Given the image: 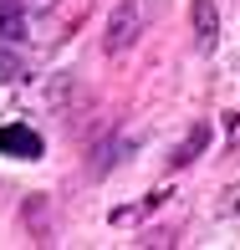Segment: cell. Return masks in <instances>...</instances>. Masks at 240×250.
Instances as JSON below:
<instances>
[{"label": "cell", "instance_id": "cell-1", "mask_svg": "<svg viewBox=\"0 0 240 250\" xmlns=\"http://www.w3.org/2000/svg\"><path fill=\"white\" fill-rule=\"evenodd\" d=\"M138 36H143V5H138V0H118V5H112V16H108V36H102V51H108V56H118V51H128Z\"/></svg>", "mask_w": 240, "mask_h": 250}, {"label": "cell", "instance_id": "cell-2", "mask_svg": "<svg viewBox=\"0 0 240 250\" xmlns=\"http://www.w3.org/2000/svg\"><path fill=\"white\" fill-rule=\"evenodd\" d=\"M0 153L5 158H41V133H31L26 123H5L0 128Z\"/></svg>", "mask_w": 240, "mask_h": 250}, {"label": "cell", "instance_id": "cell-3", "mask_svg": "<svg viewBox=\"0 0 240 250\" xmlns=\"http://www.w3.org/2000/svg\"><path fill=\"white\" fill-rule=\"evenodd\" d=\"M189 26H194V46L215 51V41H220V16H215L210 0H194V5H189Z\"/></svg>", "mask_w": 240, "mask_h": 250}, {"label": "cell", "instance_id": "cell-4", "mask_svg": "<svg viewBox=\"0 0 240 250\" xmlns=\"http://www.w3.org/2000/svg\"><path fill=\"white\" fill-rule=\"evenodd\" d=\"M204 148H210V128H204V123H194V128L184 133V143L169 153V164H174V168H184V164H194V158H199Z\"/></svg>", "mask_w": 240, "mask_h": 250}, {"label": "cell", "instance_id": "cell-5", "mask_svg": "<svg viewBox=\"0 0 240 250\" xmlns=\"http://www.w3.org/2000/svg\"><path fill=\"white\" fill-rule=\"evenodd\" d=\"M21 31H26V26H21V10L5 5V10H0V36H5V41H21Z\"/></svg>", "mask_w": 240, "mask_h": 250}, {"label": "cell", "instance_id": "cell-6", "mask_svg": "<svg viewBox=\"0 0 240 250\" xmlns=\"http://www.w3.org/2000/svg\"><path fill=\"white\" fill-rule=\"evenodd\" d=\"M21 72V62H16V56H10V51H0V82H10V77H16Z\"/></svg>", "mask_w": 240, "mask_h": 250}]
</instances>
